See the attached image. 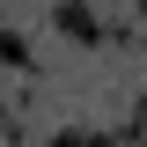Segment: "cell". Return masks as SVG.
<instances>
[{"instance_id": "1", "label": "cell", "mask_w": 147, "mask_h": 147, "mask_svg": "<svg viewBox=\"0 0 147 147\" xmlns=\"http://www.w3.org/2000/svg\"><path fill=\"white\" fill-rule=\"evenodd\" d=\"M0 66H22V37L15 30H0Z\"/></svg>"}]
</instances>
